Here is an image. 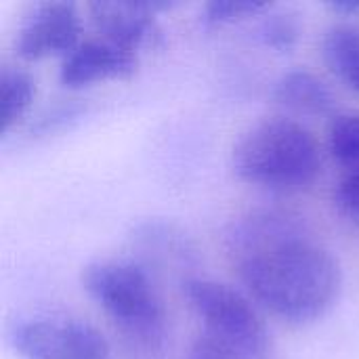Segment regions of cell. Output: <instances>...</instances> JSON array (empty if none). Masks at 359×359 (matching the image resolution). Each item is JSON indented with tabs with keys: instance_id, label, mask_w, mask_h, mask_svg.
<instances>
[{
	"instance_id": "6da1fadb",
	"label": "cell",
	"mask_w": 359,
	"mask_h": 359,
	"mask_svg": "<svg viewBox=\"0 0 359 359\" xmlns=\"http://www.w3.org/2000/svg\"><path fill=\"white\" fill-rule=\"evenodd\" d=\"M288 212H252L229 236L238 276L248 294L276 318L311 324L339 301V259L311 240Z\"/></svg>"
},
{
	"instance_id": "7a4b0ae2",
	"label": "cell",
	"mask_w": 359,
	"mask_h": 359,
	"mask_svg": "<svg viewBox=\"0 0 359 359\" xmlns=\"http://www.w3.org/2000/svg\"><path fill=\"white\" fill-rule=\"evenodd\" d=\"M233 170L248 185L292 194L316 183L322 172V149L301 122L282 116L265 118L236 143Z\"/></svg>"
},
{
	"instance_id": "3957f363",
	"label": "cell",
	"mask_w": 359,
	"mask_h": 359,
	"mask_svg": "<svg viewBox=\"0 0 359 359\" xmlns=\"http://www.w3.org/2000/svg\"><path fill=\"white\" fill-rule=\"evenodd\" d=\"M80 284L128 345L143 353L160 351L166 309L141 265L118 259L95 261L82 269Z\"/></svg>"
},
{
	"instance_id": "277c9868",
	"label": "cell",
	"mask_w": 359,
	"mask_h": 359,
	"mask_svg": "<svg viewBox=\"0 0 359 359\" xmlns=\"http://www.w3.org/2000/svg\"><path fill=\"white\" fill-rule=\"evenodd\" d=\"M185 301L204 326V337L217 341L240 359H271L269 328L252 301L229 284L194 278L183 284Z\"/></svg>"
},
{
	"instance_id": "5b68a950",
	"label": "cell",
	"mask_w": 359,
	"mask_h": 359,
	"mask_svg": "<svg viewBox=\"0 0 359 359\" xmlns=\"http://www.w3.org/2000/svg\"><path fill=\"white\" fill-rule=\"evenodd\" d=\"M11 343L23 359H111V345L101 330L69 318L19 322Z\"/></svg>"
},
{
	"instance_id": "8992f818",
	"label": "cell",
	"mask_w": 359,
	"mask_h": 359,
	"mask_svg": "<svg viewBox=\"0 0 359 359\" xmlns=\"http://www.w3.org/2000/svg\"><path fill=\"white\" fill-rule=\"evenodd\" d=\"M82 19L74 2L48 0L38 2L25 15L17 38L15 53L23 61H42L67 57L80 42Z\"/></svg>"
},
{
	"instance_id": "52a82bcc",
	"label": "cell",
	"mask_w": 359,
	"mask_h": 359,
	"mask_svg": "<svg viewBox=\"0 0 359 359\" xmlns=\"http://www.w3.org/2000/svg\"><path fill=\"white\" fill-rule=\"evenodd\" d=\"M168 2H105L97 0L86 6L99 38H105L126 50L141 53L162 42L160 11H168Z\"/></svg>"
},
{
	"instance_id": "ba28073f",
	"label": "cell",
	"mask_w": 359,
	"mask_h": 359,
	"mask_svg": "<svg viewBox=\"0 0 359 359\" xmlns=\"http://www.w3.org/2000/svg\"><path fill=\"white\" fill-rule=\"evenodd\" d=\"M139 69V55L105 38L82 40L67 57L61 59L59 82L69 88H88L103 82L128 80Z\"/></svg>"
},
{
	"instance_id": "9c48e42d",
	"label": "cell",
	"mask_w": 359,
	"mask_h": 359,
	"mask_svg": "<svg viewBox=\"0 0 359 359\" xmlns=\"http://www.w3.org/2000/svg\"><path fill=\"white\" fill-rule=\"evenodd\" d=\"M273 101L301 116H328L337 107L330 86L307 69L286 72L273 86Z\"/></svg>"
},
{
	"instance_id": "30bf717a",
	"label": "cell",
	"mask_w": 359,
	"mask_h": 359,
	"mask_svg": "<svg viewBox=\"0 0 359 359\" xmlns=\"http://www.w3.org/2000/svg\"><path fill=\"white\" fill-rule=\"evenodd\" d=\"M322 57L328 69L359 95V23L341 21L326 29L322 38Z\"/></svg>"
},
{
	"instance_id": "8fae6325",
	"label": "cell",
	"mask_w": 359,
	"mask_h": 359,
	"mask_svg": "<svg viewBox=\"0 0 359 359\" xmlns=\"http://www.w3.org/2000/svg\"><path fill=\"white\" fill-rule=\"evenodd\" d=\"M36 99L34 78L13 65H4L0 72V130L8 135L17 128L23 118L29 114Z\"/></svg>"
},
{
	"instance_id": "7c38bea8",
	"label": "cell",
	"mask_w": 359,
	"mask_h": 359,
	"mask_svg": "<svg viewBox=\"0 0 359 359\" xmlns=\"http://www.w3.org/2000/svg\"><path fill=\"white\" fill-rule=\"evenodd\" d=\"M328 149L343 166H359V111L334 116L328 128Z\"/></svg>"
},
{
	"instance_id": "4fadbf2b",
	"label": "cell",
	"mask_w": 359,
	"mask_h": 359,
	"mask_svg": "<svg viewBox=\"0 0 359 359\" xmlns=\"http://www.w3.org/2000/svg\"><path fill=\"white\" fill-rule=\"evenodd\" d=\"M301 21L297 13H271L261 27L263 42L276 53H290L301 40Z\"/></svg>"
},
{
	"instance_id": "5bb4252c",
	"label": "cell",
	"mask_w": 359,
	"mask_h": 359,
	"mask_svg": "<svg viewBox=\"0 0 359 359\" xmlns=\"http://www.w3.org/2000/svg\"><path fill=\"white\" fill-rule=\"evenodd\" d=\"M271 4L255 0H210L204 4L202 19L208 25H229L269 11Z\"/></svg>"
},
{
	"instance_id": "9a60e30c",
	"label": "cell",
	"mask_w": 359,
	"mask_h": 359,
	"mask_svg": "<svg viewBox=\"0 0 359 359\" xmlns=\"http://www.w3.org/2000/svg\"><path fill=\"white\" fill-rule=\"evenodd\" d=\"M334 206L345 221L359 229V166L349 168L337 189H334Z\"/></svg>"
},
{
	"instance_id": "2e32d148",
	"label": "cell",
	"mask_w": 359,
	"mask_h": 359,
	"mask_svg": "<svg viewBox=\"0 0 359 359\" xmlns=\"http://www.w3.org/2000/svg\"><path fill=\"white\" fill-rule=\"evenodd\" d=\"M183 359H240L238 355H233L229 349H225L223 345H219L217 341H212V339H208V337H204V334H200L194 343H191V347H189V351L185 353V358Z\"/></svg>"
},
{
	"instance_id": "e0dca14e",
	"label": "cell",
	"mask_w": 359,
	"mask_h": 359,
	"mask_svg": "<svg viewBox=\"0 0 359 359\" xmlns=\"http://www.w3.org/2000/svg\"><path fill=\"white\" fill-rule=\"evenodd\" d=\"M330 11L345 15V17H359V0H345V2H330Z\"/></svg>"
}]
</instances>
